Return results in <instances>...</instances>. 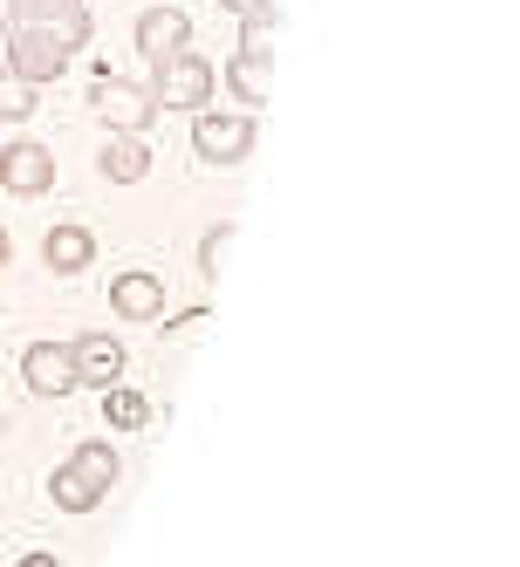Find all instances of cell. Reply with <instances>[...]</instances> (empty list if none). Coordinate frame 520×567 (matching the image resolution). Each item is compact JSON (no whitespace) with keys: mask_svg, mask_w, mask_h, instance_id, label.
Masks as SVG:
<instances>
[{"mask_svg":"<svg viewBox=\"0 0 520 567\" xmlns=\"http://www.w3.org/2000/svg\"><path fill=\"white\" fill-rule=\"evenodd\" d=\"M42 267L62 274V280H75L83 267H96V233H90V226H75V219L49 226V239H42Z\"/></svg>","mask_w":520,"mask_h":567,"instance_id":"cell-11","label":"cell"},{"mask_svg":"<svg viewBox=\"0 0 520 567\" xmlns=\"http://www.w3.org/2000/svg\"><path fill=\"white\" fill-rule=\"evenodd\" d=\"M267 75H274V49H267V34H239V49L226 62V90H233V110H254L267 103Z\"/></svg>","mask_w":520,"mask_h":567,"instance_id":"cell-6","label":"cell"},{"mask_svg":"<svg viewBox=\"0 0 520 567\" xmlns=\"http://www.w3.org/2000/svg\"><path fill=\"white\" fill-rule=\"evenodd\" d=\"M14 567H62V560H55V554H49V547H34V554H21V560H14Z\"/></svg>","mask_w":520,"mask_h":567,"instance_id":"cell-20","label":"cell"},{"mask_svg":"<svg viewBox=\"0 0 520 567\" xmlns=\"http://www.w3.org/2000/svg\"><path fill=\"white\" fill-rule=\"evenodd\" d=\"M213 90H220V69L198 55V49H179V55H165V62H151V96H157V110H206L213 103Z\"/></svg>","mask_w":520,"mask_h":567,"instance_id":"cell-1","label":"cell"},{"mask_svg":"<svg viewBox=\"0 0 520 567\" xmlns=\"http://www.w3.org/2000/svg\"><path fill=\"white\" fill-rule=\"evenodd\" d=\"M213 8H226L239 34H274V21H282V0H213Z\"/></svg>","mask_w":520,"mask_h":567,"instance_id":"cell-17","label":"cell"},{"mask_svg":"<svg viewBox=\"0 0 520 567\" xmlns=\"http://www.w3.org/2000/svg\"><path fill=\"white\" fill-rule=\"evenodd\" d=\"M226 247H233V226H213L206 239H198V274H206V280H220V260H226Z\"/></svg>","mask_w":520,"mask_h":567,"instance_id":"cell-19","label":"cell"},{"mask_svg":"<svg viewBox=\"0 0 520 567\" xmlns=\"http://www.w3.org/2000/svg\"><path fill=\"white\" fill-rule=\"evenodd\" d=\"M185 42H192L185 8H144V14H137V28H131V49H137L144 62H165V55H179Z\"/></svg>","mask_w":520,"mask_h":567,"instance_id":"cell-9","label":"cell"},{"mask_svg":"<svg viewBox=\"0 0 520 567\" xmlns=\"http://www.w3.org/2000/svg\"><path fill=\"white\" fill-rule=\"evenodd\" d=\"M261 124H254V110H192V151L206 157V165H239V157L254 151Z\"/></svg>","mask_w":520,"mask_h":567,"instance_id":"cell-3","label":"cell"},{"mask_svg":"<svg viewBox=\"0 0 520 567\" xmlns=\"http://www.w3.org/2000/svg\"><path fill=\"white\" fill-rule=\"evenodd\" d=\"M0 185L14 198H42L55 185V151L34 144V137H8V151H0Z\"/></svg>","mask_w":520,"mask_h":567,"instance_id":"cell-7","label":"cell"},{"mask_svg":"<svg viewBox=\"0 0 520 567\" xmlns=\"http://www.w3.org/2000/svg\"><path fill=\"white\" fill-rule=\"evenodd\" d=\"M34 110H42V90L21 83L14 69H0V124H28Z\"/></svg>","mask_w":520,"mask_h":567,"instance_id":"cell-16","label":"cell"},{"mask_svg":"<svg viewBox=\"0 0 520 567\" xmlns=\"http://www.w3.org/2000/svg\"><path fill=\"white\" fill-rule=\"evenodd\" d=\"M14 260V233H8V219H0V267Z\"/></svg>","mask_w":520,"mask_h":567,"instance_id":"cell-21","label":"cell"},{"mask_svg":"<svg viewBox=\"0 0 520 567\" xmlns=\"http://www.w3.org/2000/svg\"><path fill=\"white\" fill-rule=\"evenodd\" d=\"M14 28V0H0V34H8Z\"/></svg>","mask_w":520,"mask_h":567,"instance_id":"cell-22","label":"cell"},{"mask_svg":"<svg viewBox=\"0 0 520 567\" xmlns=\"http://www.w3.org/2000/svg\"><path fill=\"white\" fill-rule=\"evenodd\" d=\"M0 42H8V69L21 75V83H34V90H49L55 75H69V62H75V55L62 49V34L42 28V21H14Z\"/></svg>","mask_w":520,"mask_h":567,"instance_id":"cell-2","label":"cell"},{"mask_svg":"<svg viewBox=\"0 0 520 567\" xmlns=\"http://www.w3.org/2000/svg\"><path fill=\"white\" fill-rule=\"evenodd\" d=\"M110 315L116 321H157L165 315V280H157L151 267H124L110 280Z\"/></svg>","mask_w":520,"mask_h":567,"instance_id":"cell-8","label":"cell"},{"mask_svg":"<svg viewBox=\"0 0 520 567\" xmlns=\"http://www.w3.org/2000/svg\"><path fill=\"white\" fill-rule=\"evenodd\" d=\"M103 417H110V431H144L151 424V396L131 390V383H110L103 390Z\"/></svg>","mask_w":520,"mask_h":567,"instance_id":"cell-14","label":"cell"},{"mask_svg":"<svg viewBox=\"0 0 520 567\" xmlns=\"http://www.w3.org/2000/svg\"><path fill=\"white\" fill-rule=\"evenodd\" d=\"M96 165H103L110 185H144V178H151V144H144V137H124V131H110Z\"/></svg>","mask_w":520,"mask_h":567,"instance_id":"cell-12","label":"cell"},{"mask_svg":"<svg viewBox=\"0 0 520 567\" xmlns=\"http://www.w3.org/2000/svg\"><path fill=\"white\" fill-rule=\"evenodd\" d=\"M21 383H28V396H69V390H75L69 349H62V342H28V349H21Z\"/></svg>","mask_w":520,"mask_h":567,"instance_id":"cell-10","label":"cell"},{"mask_svg":"<svg viewBox=\"0 0 520 567\" xmlns=\"http://www.w3.org/2000/svg\"><path fill=\"white\" fill-rule=\"evenodd\" d=\"M49 499H55L62 513H96L110 493H96V485H83V478H75L69 465H55V472H49Z\"/></svg>","mask_w":520,"mask_h":567,"instance_id":"cell-15","label":"cell"},{"mask_svg":"<svg viewBox=\"0 0 520 567\" xmlns=\"http://www.w3.org/2000/svg\"><path fill=\"white\" fill-rule=\"evenodd\" d=\"M90 0H14V21H42V28H55V21H69V14H83Z\"/></svg>","mask_w":520,"mask_h":567,"instance_id":"cell-18","label":"cell"},{"mask_svg":"<svg viewBox=\"0 0 520 567\" xmlns=\"http://www.w3.org/2000/svg\"><path fill=\"white\" fill-rule=\"evenodd\" d=\"M90 103H96V116L110 131H124V137H144L151 124H157V96H151V83H124V75H103V83L90 90Z\"/></svg>","mask_w":520,"mask_h":567,"instance_id":"cell-4","label":"cell"},{"mask_svg":"<svg viewBox=\"0 0 520 567\" xmlns=\"http://www.w3.org/2000/svg\"><path fill=\"white\" fill-rule=\"evenodd\" d=\"M69 472L83 478V485H96V493H110V485L124 478V458H116V444H110V437H83V444L69 452Z\"/></svg>","mask_w":520,"mask_h":567,"instance_id":"cell-13","label":"cell"},{"mask_svg":"<svg viewBox=\"0 0 520 567\" xmlns=\"http://www.w3.org/2000/svg\"><path fill=\"white\" fill-rule=\"evenodd\" d=\"M69 370H75V390H110V383H124V336H110V329H83V336H69Z\"/></svg>","mask_w":520,"mask_h":567,"instance_id":"cell-5","label":"cell"}]
</instances>
